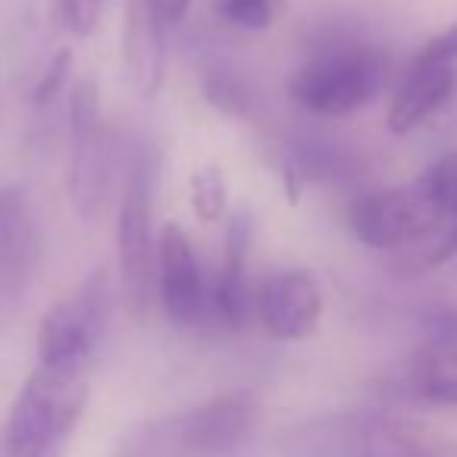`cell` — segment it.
I'll use <instances>...</instances> for the list:
<instances>
[{"label": "cell", "instance_id": "16", "mask_svg": "<svg viewBox=\"0 0 457 457\" xmlns=\"http://www.w3.org/2000/svg\"><path fill=\"white\" fill-rule=\"evenodd\" d=\"M442 222H457V151L438 157L417 185Z\"/></svg>", "mask_w": 457, "mask_h": 457}, {"label": "cell", "instance_id": "20", "mask_svg": "<svg viewBox=\"0 0 457 457\" xmlns=\"http://www.w3.org/2000/svg\"><path fill=\"white\" fill-rule=\"evenodd\" d=\"M57 13L66 32H72L76 38H88L101 26L104 0H57Z\"/></svg>", "mask_w": 457, "mask_h": 457}, {"label": "cell", "instance_id": "5", "mask_svg": "<svg viewBox=\"0 0 457 457\" xmlns=\"http://www.w3.org/2000/svg\"><path fill=\"white\" fill-rule=\"evenodd\" d=\"M154 191H157V157L141 147L132 157L122 182L116 213V257L126 304L135 317H145L151 288L157 279V242H154Z\"/></svg>", "mask_w": 457, "mask_h": 457}, {"label": "cell", "instance_id": "22", "mask_svg": "<svg viewBox=\"0 0 457 457\" xmlns=\"http://www.w3.org/2000/svg\"><path fill=\"white\" fill-rule=\"evenodd\" d=\"M72 63H76V57H72L70 47H63V51L54 54V60L47 63L45 76L38 79V85H35V104L38 107H47V104H54L60 97V91L70 85V72H72Z\"/></svg>", "mask_w": 457, "mask_h": 457}, {"label": "cell", "instance_id": "18", "mask_svg": "<svg viewBox=\"0 0 457 457\" xmlns=\"http://www.w3.org/2000/svg\"><path fill=\"white\" fill-rule=\"evenodd\" d=\"M204 95L216 110L228 116H251V107H254L251 88L232 72H213V76L204 79Z\"/></svg>", "mask_w": 457, "mask_h": 457}, {"label": "cell", "instance_id": "25", "mask_svg": "<svg viewBox=\"0 0 457 457\" xmlns=\"http://www.w3.org/2000/svg\"><path fill=\"white\" fill-rule=\"evenodd\" d=\"M451 228H454V245H457V222H454V226H451Z\"/></svg>", "mask_w": 457, "mask_h": 457}, {"label": "cell", "instance_id": "13", "mask_svg": "<svg viewBox=\"0 0 457 457\" xmlns=\"http://www.w3.org/2000/svg\"><path fill=\"white\" fill-rule=\"evenodd\" d=\"M248 248H251V216L236 213L226 228V257H222L220 282L213 288V313L226 329H242L251 317L248 292Z\"/></svg>", "mask_w": 457, "mask_h": 457}, {"label": "cell", "instance_id": "19", "mask_svg": "<svg viewBox=\"0 0 457 457\" xmlns=\"http://www.w3.org/2000/svg\"><path fill=\"white\" fill-rule=\"evenodd\" d=\"M276 4L279 0H216V13L228 26L245 29V32H261V29L273 26Z\"/></svg>", "mask_w": 457, "mask_h": 457}, {"label": "cell", "instance_id": "8", "mask_svg": "<svg viewBox=\"0 0 457 457\" xmlns=\"http://www.w3.org/2000/svg\"><path fill=\"white\" fill-rule=\"evenodd\" d=\"M351 228L357 242L376 251H398L432 236L442 220L420 188L367 191L351 204Z\"/></svg>", "mask_w": 457, "mask_h": 457}, {"label": "cell", "instance_id": "11", "mask_svg": "<svg viewBox=\"0 0 457 457\" xmlns=\"http://www.w3.org/2000/svg\"><path fill=\"white\" fill-rule=\"evenodd\" d=\"M41 238L29 197L16 185L0 188V298L26 292L38 270Z\"/></svg>", "mask_w": 457, "mask_h": 457}, {"label": "cell", "instance_id": "2", "mask_svg": "<svg viewBox=\"0 0 457 457\" xmlns=\"http://www.w3.org/2000/svg\"><path fill=\"white\" fill-rule=\"evenodd\" d=\"M257 417L261 407L251 395H220L135 426L116 457H222L254 432Z\"/></svg>", "mask_w": 457, "mask_h": 457}, {"label": "cell", "instance_id": "6", "mask_svg": "<svg viewBox=\"0 0 457 457\" xmlns=\"http://www.w3.org/2000/svg\"><path fill=\"white\" fill-rule=\"evenodd\" d=\"M95 79H82L70 97V201L82 220H97L110 201L116 151L101 120Z\"/></svg>", "mask_w": 457, "mask_h": 457}, {"label": "cell", "instance_id": "7", "mask_svg": "<svg viewBox=\"0 0 457 457\" xmlns=\"http://www.w3.org/2000/svg\"><path fill=\"white\" fill-rule=\"evenodd\" d=\"M110 313L107 273L95 270L70 298H63L38 326V361L91 363Z\"/></svg>", "mask_w": 457, "mask_h": 457}, {"label": "cell", "instance_id": "10", "mask_svg": "<svg viewBox=\"0 0 457 457\" xmlns=\"http://www.w3.org/2000/svg\"><path fill=\"white\" fill-rule=\"evenodd\" d=\"M257 317L279 342L311 338L323 317V292L304 270H286L267 279L257 292Z\"/></svg>", "mask_w": 457, "mask_h": 457}, {"label": "cell", "instance_id": "4", "mask_svg": "<svg viewBox=\"0 0 457 457\" xmlns=\"http://www.w3.org/2000/svg\"><path fill=\"white\" fill-rule=\"evenodd\" d=\"M288 457H438L423 432L379 413H329L282 438Z\"/></svg>", "mask_w": 457, "mask_h": 457}, {"label": "cell", "instance_id": "21", "mask_svg": "<svg viewBox=\"0 0 457 457\" xmlns=\"http://www.w3.org/2000/svg\"><path fill=\"white\" fill-rule=\"evenodd\" d=\"M457 63V22H451L445 32H438L436 38H429L417 51V57L411 60V66L417 70H448Z\"/></svg>", "mask_w": 457, "mask_h": 457}, {"label": "cell", "instance_id": "9", "mask_svg": "<svg viewBox=\"0 0 457 457\" xmlns=\"http://www.w3.org/2000/svg\"><path fill=\"white\" fill-rule=\"evenodd\" d=\"M157 288L170 323L197 326V320L207 311V292H204L195 245L179 222H166L157 236Z\"/></svg>", "mask_w": 457, "mask_h": 457}, {"label": "cell", "instance_id": "24", "mask_svg": "<svg viewBox=\"0 0 457 457\" xmlns=\"http://www.w3.org/2000/svg\"><path fill=\"white\" fill-rule=\"evenodd\" d=\"M154 7H157V13L163 16L166 26H176V22H182L185 16H188L191 0H154Z\"/></svg>", "mask_w": 457, "mask_h": 457}, {"label": "cell", "instance_id": "12", "mask_svg": "<svg viewBox=\"0 0 457 457\" xmlns=\"http://www.w3.org/2000/svg\"><path fill=\"white\" fill-rule=\"evenodd\" d=\"M166 22L154 0H126V29H122V63L129 82L145 101H154L166 76Z\"/></svg>", "mask_w": 457, "mask_h": 457}, {"label": "cell", "instance_id": "15", "mask_svg": "<svg viewBox=\"0 0 457 457\" xmlns=\"http://www.w3.org/2000/svg\"><path fill=\"white\" fill-rule=\"evenodd\" d=\"M411 392L436 407L457 404V354L423 348L411 367Z\"/></svg>", "mask_w": 457, "mask_h": 457}, {"label": "cell", "instance_id": "3", "mask_svg": "<svg viewBox=\"0 0 457 457\" xmlns=\"http://www.w3.org/2000/svg\"><path fill=\"white\" fill-rule=\"evenodd\" d=\"M388 63L376 47L345 41L313 54L288 79V95L317 116H351L386 88Z\"/></svg>", "mask_w": 457, "mask_h": 457}, {"label": "cell", "instance_id": "14", "mask_svg": "<svg viewBox=\"0 0 457 457\" xmlns=\"http://www.w3.org/2000/svg\"><path fill=\"white\" fill-rule=\"evenodd\" d=\"M457 91V70H417L407 66V76L401 82L398 95H395L392 107H388V129L392 135H411L420 129L432 113L451 101Z\"/></svg>", "mask_w": 457, "mask_h": 457}, {"label": "cell", "instance_id": "1", "mask_svg": "<svg viewBox=\"0 0 457 457\" xmlns=\"http://www.w3.org/2000/svg\"><path fill=\"white\" fill-rule=\"evenodd\" d=\"M88 367L38 361L10 407L0 457H66L88 404Z\"/></svg>", "mask_w": 457, "mask_h": 457}, {"label": "cell", "instance_id": "17", "mask_svg": "<svg viewBox=\"0 0 457 457\" xmlns=\"http://www.w3.org/2000/svg\"><path fill=\"white\" fill-rule=\"evenodd\" d=\"M191 207L201 222H220L226 213V176L216 166H204L191 176Z\"/></svg>", "mask_w": 457, "mask_h": 457}, {"label": "cell", "instance_id": "23", "mask_svg": "<svg viewBox=\"0 0 457 457\" xmlns=\"http://www.w3.org/2000/svg\"><path fill=\"white\" fill-rule=\"evenodd\" d=\"M423 329H426V348L457 354V307L454 311H438L432 317H426Z\"/></svg>", "mask_w": 457, "mask_h": 457}]
</instances>
